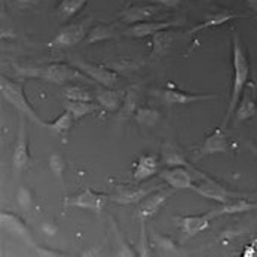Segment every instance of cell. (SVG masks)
Returning <instances> with one entry per match:
<instances>
[{
  "label": "cell",
  "instance_id": "obj_13",
  "mask_svg": "<svg viewBox=\"0 0 257 257\" xmlns=\"http://www.w3.org/2000/svg\"><path fill=\"white\" fill-rule=\"evenodd\" d=\"M214 220L210 213L201 214V216H179L174 217V223L177 227L182 230L183 236L186 239H190L204 230H207L211 226V221Z\"/></svg>",
  "mask_w": 257,
  "mask_h": 257
},
{
  "label": "cell",
  "instance_id": "obj_17",
  "mask_svg": "<svg viewBox=\"0 0 257 257\" xmlns=\"http://www.w3.org/2000/svg\"><path fill=\"white\" fill-rule=\"evenodd\" d=\"M161 158L150 153V155H142L136 165H134V171H133V179L134 182L140 183L145 182L147 179H152L156 173L161 171Z\"/></svg>",
  "mask_w": 257,
  "mask_h": 257
},
{
  "label": "cell",
  "instance_id": "obj_7",
  "mask_svg": "<svg viewBox=\"0 0 257 257\" xmlns=\"http://www.w3.org/2000/svg\"><path fill=\"white\" fill-rule=\"evenodd\" d=\"M174 192H176V189H173L171 186H168V187L158 189L155 193H150L149 196H146L140 202V207L136 211L137 219L142 221V223H146L147 220H150L153 216H156L161 211V208L174 195Z\"/></svg>",
  "mask_w": 257,
  "mask_h": 257
},
{
  "label": "cell",
  "instance_id": "obj_23",
  "mask_svg": "<svg viewBox=\"0 0 257 257\" xmlns=\"http://www.w3.org/2000/svg\"><path fill=\"white\" fill-rule=\"evenodd\" d=\"M161 161L165 167H186L190 170H196L192 167V164H189L186 155L174 143H167L162 147Z\"/></svg>",
  "mask_w": 257,
  "mask_h": 257
},
{
  "label": "cell",
  "instance_id": "obj_11",
  "mask_svg": "<svg viewBox=\"0 0 257 257\" xmlns=\"http://www.w3.org/2000/svg\"><path fill=\"white\" fill-rule=\"evenodd\" d=\"M199 180H201V183L193 184L192 190L195 193H198L199 196H202V198H207V199L219 202V204H224V202L239 196V195H235V193L229 192L227 189H224L223 186L216 183L214 180H211L205 174L202 177H199Z\"/></svg>",
  "mask_w": 257,
  "mask_h": 257
},
{
  "label": "cell",
  "instance_id": "obj_8",
  "mask_svg": "<svg viewBox=\"0 0 257 257\" xmlns=\"http://www.w3.org/2000/svg\"><path fill=\"white\" fill-rule=\"evenodd\" d=\"M72 64L77 67L82 73L86 74L89 79H92L94 82L100 83L104 88H113L119 80V73L106 64H94L83 60H74L72 61Z\"/></svg>",
  "mask_w": 257,
  "mask_h": 257
},
{
  "label": "cell",
  "instance_id": "obj_31",
  "mask_svg": "<svg viewBox=\"0 0 257 257\" xmlns=\"http://www.w3.org/2000/svg\"><path fill=\"white\" fill-rule=\"evenodd\" d=\"M136 120L137 123L143 125V126H153L159 122L161 119V111L153 109V107H139V110L136 113Z\"/></svg>",
  "mask_w": 257,
  "mask_h": 257
},
{
  "label": "cell",
  "instance_id": "obj_38",
  "mask_svg": "<svg viewBox=\"0 0 257 257\" xmlns=\"http://www.w3.org/2000/svg\"><path fill=\"white\" fill-rule=\"evenodd\" d=\"M247 2V6L257 14V0H245Z\"/></svg>",
  "mask_w": 257,
  "mask_h": 257
},
{
  "label": "cell",
  "instance_id": "obj_34",
  "mask_svg": "<svg viewBox=\"0 0 257 257\" xmlns=\"http://www.w3.org/2000/svg\"><path fill=\"white\" fill-rule=\"evenodd\" d=\"M17 198H18V204H20L21 208L27 210V208L32 207V193H30V190H27L26 187H20L18 196H17Z\"/></svg>",
  "mask_w": 257,
  "mask_h": 257
},
{
  "label": "cell",
  "instance_id": "obj_37",
  "mask_svg": "<svg viewBox=\"0 0 257 257\" xmlns=\"http://www.w3.org/2000/svg\"><path fill=\"white\" fill-rule=\"evenodd\" d=\"M39 0H17V3L20 5V6H30V5H35L37 3Z\"/></svg>",
  "mask_w": 257,
  "mask_h": 257
},
{
  "label": "cell",
  "instance_id": "obj_19",
  "mask_svg": "<svg viewBox=\"0 0 257 257\" xmlns=\"http://www.w3.org/2000/svg\"><path fill=\"white\" fill-rule=\"evenodd\" d=\"M125 94L126 91H116L113 88H104V89L95 91V100L104 110L114 113V111L120 110L122 103L125 100Z\"/></svg>",
  "mask_w": 257,
  "mask_h": 257
},
{
  "label": "cell",
  "instance_id": "obj_5",
  "mask_svg": "<svg viewBox=\"0 0 257 257\" xmlns=\"http://www.w3.org/2000/svg\"><path fill=\"white\" fill-rule=\"evenodd\" d=\"M202 176H204L202 173L186 167H167L159 171V179L176 190H183V189L192 190L195 180H199V177Z\"/></svg>",
  "mask_w": 257,
  "mask_h": 257
},
{
  "label": "cell",
  "instance_id": "obj_16",
  "mask_svg": "<svg viewBox=\"0 0 257 257\" xmlns=\"http://www.w3.org/2000/svg\"><path fill=\"white\" fill-rule=\"evenodd\" d=\"M162 186L150 184V186H142V187H125L119 189L114 195L110 196V201L119 205H131V204H140L146 196L152 192H156Z\"/></svg>",
  "mask_w": 257,
  "mask_h": 257
},
{
  "label": "cell",
  "instance_id": "obj_25",
  "mask_svg": "<svg viewBox=\"0 0 257 257\" xmlns=\"http://www.w3.org/2000/svg\"><path fill=\"white\" fill-rule=\"evenodd\" d=\"M173 43V37L168 30H162L152 36V51H150V60H159L162 58L170 46Z\"/></svg>",
  "mask_w": 257,
  "mask_h": 257
},
{
  "label": "cell",
  "instance_id": "obj_21",
  "mask_svg": "<svg viewBox=\"0 0 257 257\" xmlns=\"http://www.w3.org/2000/svg\"><path fill=\"white\" fill-rule=\"evenodd\" d=\"M257 113V103L254 101L253 95L250 91H244L236 109H235V113H233V125L238 126L241 125L242 122L251 119L254 114Z\"/></svg>",
  "mask_w": 257,
  "mask_h": 257
},
{
  "label": "cell",
  "instance_id": "obj_15",
  "mask_svg": "<svg viewBox=\"0 0 257 257\" xmlns=\"http://www.w3.org/2000/svg\"><path fill=\"white\" fill-rule=\"evenodd\" d=\"M159 11H161V6L159 5H155V3L128 6V8H125V9H122L119 12V18L122 20V23H125L128 26H133V24L150 21L153 17L158 15Z\"/></svg>",
  "mask_w": 257,
  "mask_h": 257
},
{
  "label": "cell",
  "instance_id": "obj_27",
  "mask_svg": "<svg viewBox=\"0 0 257 257\" xmlns=\"http://www.w3.org/2000/svg\"><path fill=\"white\" fill-rule=\"evenodd\" d=\"M114 36H116L114 27L107 26V24H97V26H94V27L89 29L85 42L89 43V45H94V43H100V42L110 40Z\"/></svg>",
  "mask_w": 257,
  "mask_h": 257
},
{
  "label": "cell",
  "instance_id": "obj_30",
  "mask_svg": "<svg viewBox=\"0 0 257 257\" xmlns=\"http://www.w3.org/2000/svg\"><path fill=\"white\" fill-rule=\"evenodd\" d=\"M64 97L66 100H72V101H94L95 92H91L86 88L79 86V85H72L66 88Z\"/></svg>",
  "mask_w": 257,
  "mask_h": 257
},
{
  "label": "cell",
  "instance_id": "obj_2",
  "mask_svg": "<svg viewBox=\"0 0 257 257\" xmlns=\"http://www.w3.org/2000/svg\"><path fill=\"white\" fill-rule=\"evenodd\" d=\"M17 74L21 77H33L51 82L54 85H66L73 80L88 82L89 77L83 74L73 64H63V63H52L42 67H18L15 66Z\"/></svg>",
  "mask_w": 257,
  "mask_h": 257
},
{
  "label": "cell",
  "instance_id": "obj_12",
  "mask_svg": "<svg viewBox=\"0 0 257 257\" xmlns=\"http://www.w3.org/2000/svg\"><path fill=\"white\" fill-rule=\"evenodd\" d=\"M230 147L229 139L224 134L223 128H216L201 145L196 149L195 153V159L199 161L205 156H213L217 153H226Z\"/></svg>",
  "mask_w": 257,
  "mask_h": 257
},
{
  "label": "cell",
  "instance_id": "obj_40",
  "mask_svg": "<svg viewBox=\"0 0 257 257\" xmlns=\"http://www.w3.org/2000/svg\"><path fill=\"white\" fill-rule=\"evenodd\" d=\"M256 20H257V18H256Z\"/></svg>",
  "mask_w": 257,
  "mask_h": 257
},
{
  "label": "cell",
  "instance_id": "obj_9",
  "mask_svg": "<svg viewBox=\"0 0 257 257\" xmlns=\"http://www.w3.org/2000/svg\"><path fill=\"white\" fill-rule=\"evenodd\" d=\"M32 162L30 150H29V137L26 131V122L21 119L18 123V134H17V143L12 153V170L15 174H20L23 170L29 168Z\"/></svg>",
  "mask_w": 257,
  "mask_h": 257
},
{
  "label": "cell",
  "instance_id": "obj_36",
  "mask_svg": "<svg viewBox=\"0 0 257 257\" xmlns=\"http://www.w3.org/2000/svg\"><path fill=\"white\" fill-rule=\"evenodd\" d=\"M244 256L245 257L257 256V239H254L250 245H247V247H245V250H244Z\"/></svg>",
  "mask_w": 257,
  "mask_h": 257
},
{
  "label": "cell",
  "instance_id": "obj_20",
  "mask_svg": "<svg viewBox=\"0 0 257 257\" xmlns=\"http://www.w3.org/2000/svg\"><path fill=\"white\" fill-rule=\"evenodd\" d=\"M257 204H253L250 201H245V199H241L239 196L236 199H230L224 204H221L219 208H214L210 211L211 217L216 219L219 216H235V214H244V213H250L253 210H256Z\"/></svg>",
  "mask_w": 257,
  "mask_h": 257
},
{
  "label": "cell",
  "instance_id": "obj_33",
  "mask_svg": "<svg viewBox=\"0 0 257 257\" xmlns=\"http://www.w3.org/2000/svg\"><path fill=\"white\" fill-rule=\"evenodd\" d=\"M48 164H49V168L54 173V176H57L60 180H63L64 173H66V168H67L66 159L60 153H52L49 156V159H48Z\"/></svg>",
  "mask_w": 257,
  "mask_h": 257
},
{
  "label": "cell",
  "instance_id": "obj_24",
  "mask_svg": "<svg viewBox=\"0 0 257 257\" xmlns=\"http://www.w3.org/2000/svg\"><path fill=\"white\" fill-rule=\"evenodd\" d=\"M64 109L73 114L76 122L82 120L88 114L104 110L98 103H94V101H72V100H66L64 101Z\"/></svg>",
  "mask_w": 257,
  "mask_h": 257
},
{
  "label": "cell",
  "instance_id": "obj_22",
  "mask_svg": "<svg viewBox=\"0 0 257 257\" xmlns=\"http://www.w3.org/2000/svg\"><path fill=\"white\" fill-rule=\"evenodd\" d=\"M74 122H76V120H74L73 114L69 110L64 109V111H63L55 120H52V122H45V126H43V128H46L52 136L60 137L61 140H66L67 136H69V133H70L72 128H73Z\"/></svg>",
  "mask_w": 257,
  "mask_h": 257
},
{
  "label": "cell",
  "instance_id": "obj_39",
  "mask_svg": "<svg viewBox=\"0 0 257 257\" xmlns=\"http://www.w3.org/2000/svg\"><path fill=\"white\" fill-rule=\"evenodd\" d=\"M245 146L248 147V149H250V150H251L254 155H257V146L254 145V143H251V142H245Z\"/></svg>",
  "mask_w": 257,
  "mask_h": 257
},
{
  "label": "cell",
  "instance_id": "obj_6",
  "mask_svg": "<svg viewBox=\"0 0 257 257\" xmlns=\"http://www.w3.org/2000/svg\"><path fill=\"white\" fill-rule=\"evenodd\" d=\"M109 201H110L109 195L94 192L92 189H85L77 195L64 198V205L66 207H74V208H82V210H89V211L100 214Z\"/></svg>",
  "mask_w": 257,
  "mask_h": 257
},
{
  "label": "cell",
  "instance_id": "obj_35",
  "mask_svg": "<svg viewBox=\"0 0 257 257\" xmlns=\"http://www.w3.org/2000/svg\"><path fill=\"white\" fill-rule=\"evenodd\" d=\"M152 3L159 5L161 8H170V9H176L182 5V0H152Z\"/></svg>",
  "mask_w": 257,
  "mask_h": 257
},
{
  "label": "cell",
  "instance_id": "obj_3",
  "mask_svg": "<svg viewBox=\"0 0 257 257\" xmlns=\"http://www.w3.org/2000/svg\"><path fill=\"white\" fill-rule=\"evenodd\" d=\"M0 92H2L3 100L8 104H11L18 111H21L24 116H27L32 122H35L39 126H42V128L45 126V122L40 119L35 107L27 100V97L24 94V86L21 83L14 82L9 77H6L5 74H2L0 76Z\"/></svg>",
  "mask_w": 257,
  "mask_h": 257
},
{
  "label": "cell",
  "instance_id": "obj_26",
  "mask_svg": "<svg viewBox=\"0 0 257 257\" xmlns=\"http://www.w3.org/2000/svg\"><path fill=\"white\" fill-rule=\"evenodd\" d=\"M88 0H61L57 6V17L63 21H69L76 17L85 6Z\"/></svg>",
  "mask_w": 257,
  "mask_h": 257
},
{
  "label": "cell",
  "instance_id": "obj_32",
  "mask_svg": "<svg viewBox=\"0 0 257 257\" xmlns=\"http://www.w3.org/2000/svg\"><path fill=\"white\" fill-rule=\"evenodd\" d=\"M2 224L6 226L8 230L20 235V236H29V230L26 227V224L20 220L18 217H15L14 214H9V213H3L2 214Z\"/></svg>",
  "mask_w": 257,
  "mask_h": 257
},
{
  "label": "cell",
  "instance_id": "obj_4",
  "mask_svg": "<svg viewBox=\"0 0 257 257\" xmlns=\"http://www.w3.org/2000/svg\"><path fill=\"white\" fill-rule=\"evenodd\" d=\"M89 20H83L77 24H72L60 30L52 40L48 43V48L51 49H67L74 45L80 43L86 39V35L89 32Z\"/></svg>",
  "mask_w": 257,
  "mask_h": 257
},
{
  "label": "cell",
  "instance_id": "obj_28",
  "mask_svg": "<svg viewBox=\"0 0 257 257\" xmlns=\"http://www.w3.org/2000/svg\"><path fill=\"white\" fill-rule=\"evenodd\" d=\"M139 110V101H137V94L134 89H128L126 94H125V100L122 103V107L120 110L117 111V119L120 122H125L128 120L130 117L136 116V113Z\"/></svg>",
  "mask_w": 257,
  "mask_h": 257
},
{
  "label": "cell",
  "instance_id": "obj_29",
  "mask_svg": "<svg viewBox=\"0 0 257 257\" xmlns=\"http://www.w3.org/2000/svg\"><path fill=\"white\" fill-rule=\"evenodd\" d=\"M150 239L155 245L156 250H159L162 254H173L177 250V245L174 244V241L165 235H161L158 232L150 230Z\"/></svg>",
  "mask_w": 257,
  "mask_h": 257
},
{
  "label": "cell",
  "instance_id": "obj_1",
  "mask_svg": "<svg viewBox=\"0 0 257 257\" xmlns=\"http://www.w3.org/2000/svg\"><path fill=\"white\" fill-rule=\"evenodd\" d=\"M232 70H233V82H232V91L227 103V110L224 114L223 126H226L227 122L232 119L244 91L247 89V83L250 77V61L245 52V46L236 32H233L232 35Z\"/></svg>",
  "mask_w": 257,
  "mask_h": 257
},
{
  "label": "cell",
  "instance_id": "obj_14",
  "mask_svg": "<svg viewBox=\"0 0 257 257\" xmlns=\"http://www.w3.org/2000/svg\"><path fill=\"white\" fill-rule=\"evenodd\" d=\"M180 21H145L139 24L130 26L123 35L134 39H143V37H152L153 35L162 32V30H171L176 27H180Z\"/></svg>",
  "mask_w": 257,
  "mask_h": 257
},
{
  "label": "cell",
  "instance_id": "obj_18",
  "mask_svg": "<svg viewBox=\"0 0 257 257\" xmlns=\"http://www.w3.org/2000/svg\"><path fill=\"white\" fill-rule=\"evenodd\" d=\"M238 18H244V15H238L232 11H220V12H214V14H210L204 21H201L199 24H196L195 27H192L187 35L189 36H195L204 30H208V29H216V27H221L233 20H238Z\"/></svg>",
  "mask_w": 257,
  "mask_h": 257
},
{
  "label": "cell",
  "instance_id": "obj_10",
  "mask_svg": "<svg viewBox=\"0 0 257 257\" xmlns=\"http://www.w3.org/2000/svg\"><path fill=\"white\" fill-rule=\"evenodd\" d=\"M168 85L170 86L158 91L156 94L161 95V98L170 106H187V104H193V103H199V101L214 100L217 97L214 94H190V92L174 88L173 83H168Z\"/></svg>",
  "mask_w": 257,
  "mask_h": 257
}]
</instances>
